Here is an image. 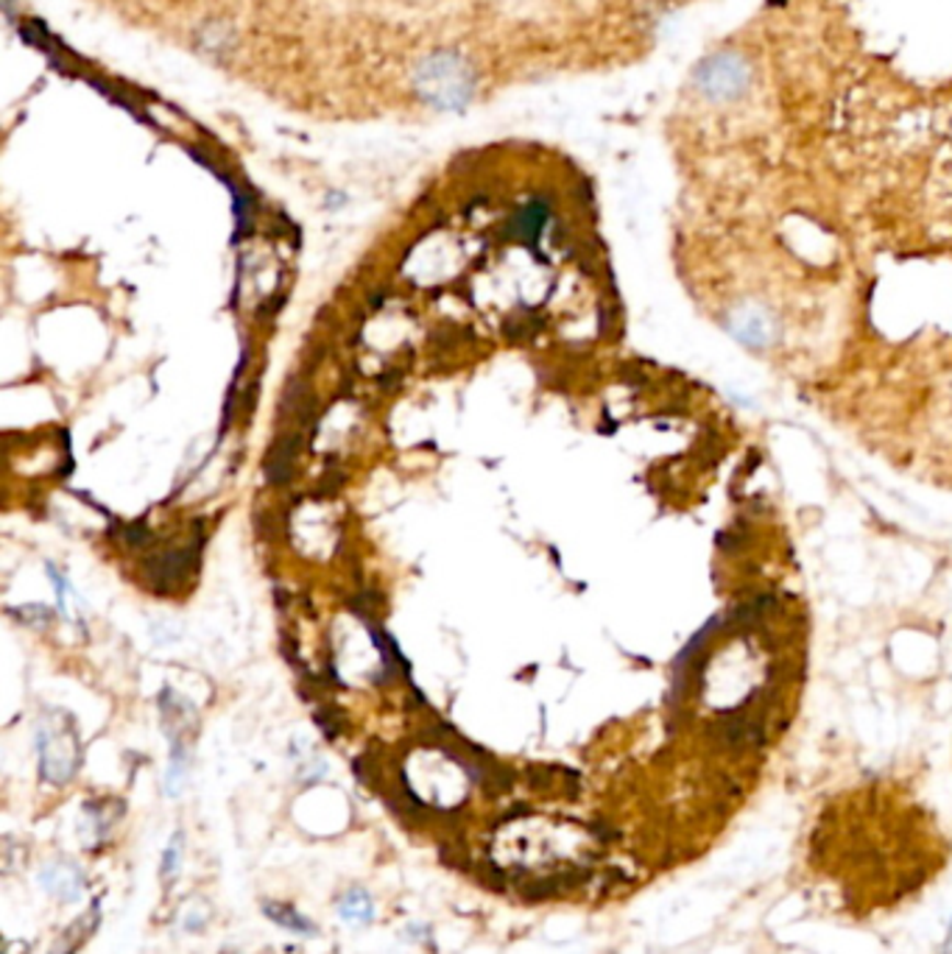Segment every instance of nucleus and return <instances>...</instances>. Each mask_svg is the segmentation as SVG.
Instances as JSON below:
<instances>
[{
	"mask_svg": "<svg viewBox=\"0 0 952 954\" xmlns=\"http://www.w3.org/2000/svg\"><path fill=\"white\" fill-rule=\"evenodd\" d=\"M751 68L737 50H715L704 56L693 70V84L704 99L715 104L740 99L749 90Z\"/></svg>",
	"mask_w": 952,
	"mask_h": 954,
	"instance_id": "1",
	"label": "nucleus"
},
{
	"mask_svg": "<svg viewBox=\"0 0 952 954\" xmlns=\"http://www.w3.org/2000/svg\"><path fill=\"white\" fill-rule=\"evenodd\" d=\"M79 765V746L68 735L39 737V773L50 784H68Z\"/></svg>",
	"mask_w": 952,
	"mask_h": 954,
	"instance_id": "2",
	"label": "nucleus"
},
{
	"mask_svg": "<svg viewBox=\"0 0 952 954\" xmlns=\"http://www.w3.org/2000/svg\"><path fill=\"white\" fill-rule=\"evenodd\" d=\"M39 885L61 905H73L87 890L84 874L73 863H48L39 871Z\"/></svg>",
	"mask_w": 952,
	"mask_h": 954,
	"instance_id": "3",
	"label": "nucleus"
},
{
	"mask_svg": "<svg viewBox=\"0 0 952 954\" xmlns=\"http://www.w3.org/2000/svg\"><path fill=\"white\" fill-rule=\"evenodd\" d=\"M95 924H99V910L92 912V916H81L79 921H76L70 930L61 932V938L56 941L54 952L50 954H76L81 946L87 943V938L92 935V930H95Z\"/></svg>",
	"mask_w": 952,
	"mask_h": 954,
	"instance_id": "4",
	"label": "nucleus"
},
{
	"mask_svg": "<svg viewBox=\"0 0 952 954\" xmlns=\"http://www.w3.org/2000/svg\"><path fill=\"white\" fill-rule=\"evenodd\" d=\"M338 912L350 924H369L375 918V905H372L369 894H363V890H350L344 899L338 901Z\"/></svg>",
	"mask_w": 952,
	"mask_h": 954,
	"instance_id": "5",
	"label": "nucleus"
},
{
	"mask_svg": "<svg viewBox=\"0 0 952 954\" xmlns=\"http://www.w3.org/2000/svg\"><path fill=\"white\" fill-rule=\"evenodd\" d=\"M265 916L271 918V921H276L280 927H285V930L296 932V935H314L316 924L314 921H307L302 912H296L294 907L288 905H276V901H271V905L263 907Z\"/></svg>",
	"mask_w": 952,
	"mask_h": 954,
	"instance_id": "6",
	"label": "nucleus"
},
{
	"mask_svg": "<svg viewBox=\"0 0 952 954\" xmlns=\"http://www.w3.org/2000/svg\"><path fill=\"white\" fill-rule=\"evenodd\" d=\"M179 863H182V834H173L162 854V879L171 882L179 874Z\"/></svg>",
	"mask_w": 952,
	"mask_h": 954,
	"instance_id": "7",
	"label": "nucleus"
},
{
	"mask_svg": "<svg viewBox=\"0 0 952 954\" xmlns=\"http://www.w3.org/2000/svg\"><path fill=\"white\" fill-rule=\"evenodd\" d=\"M316 720H319V726L325 728V735L330 737H338L341 735V731H344V723H341V715H338V709H319L316 712Z\"/></svg>",
	"mask_w": 952,
	"mask_h": 954,
	"instance_id": "8",
	"label": "nucleus"
},
{
	"mask_svg": "<svg viewBox=\"0 0 952 954\" xmlns=\"http://www.w3.org/2000/svg\"><path fill=\"white\" fill-rule=\"evenodd\" d=\"M377 603H381V598H377L375 592H361L355 600H350V609L358 614V617L369 620L372 617V612H377Z\"/></svg>",
	"mask_w": 952,
	"mask_h": 954,
	"instance_id": "9",
	"label": "nucleus"
},
{
	"mask_svg": "<svg viewBox=\"0 0 952 954\" xmlns=\"http://www.w3.org/2000/svg\"><path fill=\"white\" fill-rule=\"evenodd\" d=\"M148 536H151V533H148V527L143 525V522H135V525L123 527V538H126V545H132V547H143L148 542Z\"/></svg>",
	"mask_w": 952,
	"mask_h": 954,
	"instance_id": "10",
	"label": "nucleus"
},
{
	"mask_svg": "<svg viewBox=\"0 0 952 954\" xmlns=\"http://www.w3.org/2000/svg\"><path fill=\"white\" fill-rule=\"evenodd\" d=\"M207 918H209V916H207V912L202 910V907H193V910H188V912H184V916H182V927H184V930H188V932H196V930H202L204 924H207Z\"/></svg>",
	"mask_w": 952,
	"mask_h": 954,
	"instance_id": "11",
	"label": "nucleus"
},
{
	"mask_svg": "<svg viewBox=\"0 0 952 954\" xmlns=\"http://www.w3.org/2000/svg\"><path fill=\"white\" fill-rule=\"evenodd\" d=\"M944 954H952V930H950V938H947V946H944Z\"/></svg>",
	"mask_w": 952,
	"mask_h": 954,
	"instance_id": "12",
	"label": "nucleus"
}]
</instances>
